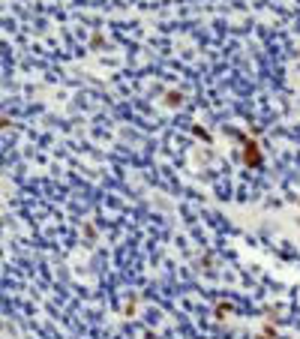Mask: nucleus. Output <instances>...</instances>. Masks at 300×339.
<instances>
[{
    "mask_svg": "<svg viewBox=\"0 0 300 339\" xmlns=\"http://www.w3.org/2000/svg\"><path fill=\"white\" fill-rule=\"evenodd\" d=\"M243 162H246V165H258V162H261V153H258L255 144H246V150H243Z\"/></svg>",
    "mask_w": 300,
    "mask_h": 339,
    "instance_id": "nucleus-1",
    "label": "nucleus"
},
{
    "mask_svg": "<svg viewBox=\"0 0 300 339\" xmlns=\"http://www.w3.org/2000/svg\"><path fill=\"white\" fill-rule=\"evenodd\" d=\"M258 339H267V336H258Z\"/></svg>",
    "mask_w": 300,
    "mask_h": 339,
    "instance_id": "nucleus-2",
    "label": "nucleus"
}]
</instances>
